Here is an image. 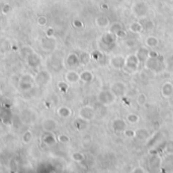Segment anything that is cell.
Segmentation results:
<instances>
[{"instance_id": "1", "label": "cell", "mask_w": 173, "mask_h": 173, "mask_svg": "<svg viewBox=\"0 0 173 173\" xmlns=\"http://www.w3.org/2000/svg\"><path fill=\"white\" fill-rule=\"evenodd\" d=\"M45 23H46V19H45L44 17L39 18V24H41V26H44Z\"/></svg>"}]
</instances>
